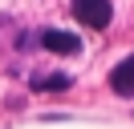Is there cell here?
Masks as SVG:
<instances>
[{"mask_svg":"<svg viewBox=\"0 0 134 129\" xmlns=\"http://www.w3.org/2000/svg\"><path fill=\"white\" fill-rule=\"evenodd\" d=\"M33 89H69L65 73H53V77H33Z\"/></svg>","mask_w":134,"mask_h":129,"instance_id":"obj_4","label":"cell"},{"mask_svg":"<svg viewBox=\"0 0 134 129\" xmlns=\"http://www.w3.org/2000/svg\"><path fill=\"white\" fill-rule=\"evenodd\" d=\"M73 16L85 28H106L114 8H110V0H73Z\"/></svg>","mask_w":134,"mask_h":129,"instance_id":"obj_1","label":"cell"},{"mask_svg":"<svg viewBox=\"0 0 134 129\" xmlns=\"http://www.w3.org/2000/svg\"><path fill=\"white\" fill-rule=\"evenodd\" d=\"M110 89H114L118 97H134V56H126V61L114 64V73H110Z\"/></svg>","mask_w":134,"mask_h":129,"instance_id":"obj_3","label":"cell"},{"mask_svg":"<svg viewBox=\"0 0 134 129\" xmlns=\"http://www.w3.org/2000/svg\"><path fill=\"white\" fill-rule=\"evenodd\" d=\"M41 44L49 48V53H57V56H73L77 48H81V36H77V32H65V28H45Z\"/></svg>","mask_w":134,"mask_h":129,"instance_id":"obj_2","label":"cell"}]
</instances>
